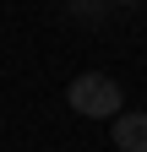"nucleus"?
<instances>
[{
    "label": "nucleus",
    "mask_w": 147,
    "mask_h": 152,
    "mask_svg": "<svg viewBox=\"0 0 147 152\" xmlns=\"http://www.w3.org/2000/svg\"><path fill=\"white\" fill-rule=\"evenodd\" d=\"M65 103L76 109V114H87V120H115L120 103H125V92H120L115 76H104V71H82L76 82L65 87Z\"/></svg>",
    "instance_id": "1"
},
{
    "label": "nucleus",
    "mask_w": 147,
    "mask_h": 152,
    "mask_svg": "<svg viewBox=\"0 0 147 152\" xmlns=\"http://www.w3.org/2000/svg\"><path fill=\"white\" fill-rule=\"evenodd\" d=\"M115 147L120 152H147V114H115Z\"/></svg>",
    "instance_id": "2"
},
{
    "label": "nucleus",
    "mask_w": 147,
    "mask_h": 152,
    "mask_svg": "<svg viewBox=\"0 0 147 152\" xmlns=\"http://www.w3.org/2000/svg\"><path fill=\"white\" fill-rule=\"evenodd\" d=\"M120 6H131V0H120Z\"/></svg>",
    "instance_id": "3"
}]
</instances>
